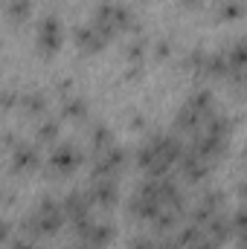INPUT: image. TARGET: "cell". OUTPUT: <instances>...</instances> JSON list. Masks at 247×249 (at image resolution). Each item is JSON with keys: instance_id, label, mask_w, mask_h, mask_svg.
Here are the masks:
<instances>
[{"instance_id": "29", "label": "cell", "mask_w": 247, "mask_h": 249, "mask_svg": "<svg viewBox=\"0 0 247 249\" xmlns=\"http://www.w3.org/2000/svg\"><path fill=\"white\" fill-rule=\"evenodd\" d=\"M35 249H38V247H35Z\"/></svg>"}, {"instance_id": "5", "label": "cell", "mask_w": 247, "mask_h": 249, "mask_svg": "<svg viewBox=\"0 0 247 249\" xmlns=\"http://www.w3.org/2000/svg\"><path fill=\"white\" fill-rule=\"evenodd\" d=\"M87 197H90L93 206H102V209L114 206L117 197H120L117 180H114V177H93V180H90V188H87Z\"/></svg>"}, {"instance_id": "4", "label": "cell", "mask_w": 247, "mask_h": 249, "mask_svg": "<svg viewBox=\"0 0 247 249\" xmlns=\"http://www.w3.org/2000/svg\"><path fill=\"white\" fill-rule=\"evenodd\" d=\"M73 38H76V44H79V50H84V53H99V50H105V44L111 41V35L96 23V20H90V23H82V26H76V32H73Z\"/></svg>"}, {"instance_id": "2", "label": "cell", "mask_w": 247, "mask_h": 249, "mask_svg": "<svg viewBox=\"0 0 247 249\" xmlns=\"http://www.w3.org/2000/svg\"><path fill=\"white\" fill-rule=\"evenodd\" d=\"M96 23L108 32V35H114V32H123L131 26V9L123 6V3H102L99 9H96Z\"/></svg>"}, {"instance_id": "20", "label": "cell", "mask_w": 247, "mask_h": 249, "mask_svg": "<svg viewBox=\"0 0 247 249\" xmlns=\"http://www.w3.org/2000/svg\"><path fill=\"white\" fill-rule=\"evenodd\" d=\"M218 15L221 18H242L245 15V3L242 0H221L218 3Z\"/></svg>"}, {"instance_id": "21", "label": "cell", "mask_w": 247, "mask_h": 249, "mask_svg": "<svg viewBox=\"0 0 247 249\" xmlns=\"http://www.w3.org/2000/svg\"><path fill=\"white\" fill-rule=\"evenodd\" d=\"M59 136V122L56 119H44V122L38 124V139L41 142H53Z\"/></svg>"}, {"instance_id": "10", "label": "cell", "mask_w": 247, "mask_h": 249, "mask_svg": "<svg viewBox=\"0 0 247 249\" xmlns=\"http://www.w3.org/2000/svg\"><path fill=\"white\" fill-rule=\"evenodd\" d=\"M178 162H181V174H184L186 183H198V180H204V177H206V171H209L206 160H204L195 148H186L184 157H181Z\"/></svg>"}, {"instance_id": "7", "label": "cell", "mask_w": 247, "mask_h": 249, "mask_svg": "<svg viewBox=\"0 0 247 249\" xmlns=\"http://www.w3.org/2000/svg\"><path fill=\"white\" fill-rule=\"evenodd\" d=\"M148 145H151L154 154H157L163 162H169V165L178 162V160L184 157V151H186L184 142H181L178 136H172V133H154V136L148 139Z\"/></svg>"}, {"instance_id": "16", "label": "cell", "mask_w": 247, "mask_h": 249, "mask_svg": "<svg viewBox=\"0 0 247 249\" xmlns=\"http://www.w3.org/2000/svg\"><path fill=\"white\" fill-rule=\"evenodd\" d=\"M114 145V136H111V130L105 127L102 122H96L90 127V148L96 151V154H102L105 148H111Z\"/></svg>"}, {"instance_id": "6", "label": "cell", "mask_w": 247, "mask_h": 249, "mask_svg": "<svg viewBox=\"0 0 247 249\" xmlns=\"http://www.w3.org/2000/svg\"><path fill=\"white\" fill-rule=\"evenodd\" d=\"M123 165H125V148H120V145H111V148H105L102 154H96V162H93V177H114Z\"/></svg>"}, {"instance_id": "18", "label": "cell", "mask_w": 247, "mask_h": 249, "mask_svg": "<svg viewBox=\"0 0 247 249\" xmlns=\"http://www.w3.org/2000/svg\"><path fill=\"white\" fill-rule=\"evenodd\" d=\"M29 9H32V0H9V3H6V15H9V20H15V23L26 20V18H29Z\"/></svg>"}, {"instance_id": "17", "label": "cell", "mask_w": 247, "mask_h": 249, "mask_svg": "<svg viewBox=\"0 0 247 249\" xmlns=\"http://www.w3.org/2000/svg\"><path fill=\"white\" fill-rule=\"evenodd\" d=\"M62 113L67 116V119H84V113H87V102H84L82 96H64Z\"/></svg>"}, {"instance_id": "12", "label": "cell", "mask_w": 247, "mask_h": 249, "mask_svg": "<svg viewBox=\"0 0 247 249\" xmlns=\"http://www.w3.org/2000/svg\"><path fill=\"white\" fill-rule=\"evenodd\" d=\"M38 165H41V154H38L35 145L18 142V145L12 148V168H15V171H32V168H38Z\"/></svg>"}, {"instance_id": "25", "label": "cell", "mask_w": 247, "mask_h": 249, "mask_svg": "<svg viewBox=\"0 0 247 249\" xmlns=\"http://www.w3.org/2000/svg\"><path fill=\"white\" fill-rule=\"evenodd\" d=\"M59 90H62V93H67V90H73V81H67V78H64L62 84H59Z\"/></svg>"}, {"instance_id": "27", "label": "cell", "mask_w": 247, "mask_h": 249, "mask_svg": "<svg viewBox=\"0 0 247 249\" xmlns=\"http://www.w3.org/2000/svg\"><path fill=\"white\" fill-rule=\"evenodd\" d=\"M186 6H189V9H192V6H198V3H201V0H184Z\"/></svg>"}, {"instance_id": "13", "label": "cell", "mask_w": 247, "mask_h": 249, "mask_svg": "<svg viewBox=\"0 0 247 249\" xmlns=\"http://www.w3.org/2000/svg\"><path fill=\"white\" fill-rule=\"evenodd\" d=\"M227 64H230V72H247V38H239L227 47Z\"/></svg>"}, {"instance_id": "8", "label": "cell", "mask_w": 247, "mask_h": 249, "mask_svg": "<svg viewBox=\"0 0 247 249\" xmlns=\"http://www.w3.org/2000/svg\"><path fill=\"white\" fill-rule=\"evenodd\" d=\"M76 229H79V238H82V241L96 244V247H105V244L114 238V226H111V223H102V220H93V217L76 223Z\"/></svg>"}, {"instance_id": "15", "label": "cell", "mask_w": 247, "mask_h": 249, "mask_svg": "<svg viewBox=\"0 0 247 249\" xmlns=\"http://www.w3.org/2000/svg\"><path fill=\"white\" fill-rule=\"evenodd\" d=\"M184 105L192 107V110H198L201 116H209V113H212V93H209V90H195Z\"/></svg>"}, {"instance_id": "11", "label": "cell", "mask_w": 247, "mask_h": 249, "mask_svg": "<svg viewBox=\"0 0 247 249\" xmlns=\"http://www.w3.org/2000/svg\"><path fill=\"white\" fill-rule=\"evenodd\" d=\"M64 212H67V217L73 220V223H82V220H87L90 217V197L87 194H82V191H67L62 200Z\"/></svg>"}, {"instance_id": "22", "label": "cell", "mask_w": 247, "mask_h": 249, "mask_svg": "<svg viewBox=\"0 0 247 249\" xmlns=\"http://www.w3.org/2000/svg\"><path fill=\"white\" fill-rule=\"evenodd\" d=\"M143 55H145V38H137V41H131V44H128V61L137 64Z\"/></svg>"}, {"instance_id": "26", "label": "cell", "mask_w": 247, "mask_h": 249, "mask_svg": "<svg viewBox=\"0 0 247 249\" xmlns=\"http://www.w3.org/2000/svg\"><path fill=\"white\" fill-rule=\"evenodd\" d=\"M76 249H102V247H96V244H87V241H82V244H79Z\"/></svg>"}, {"instance_id": "1", "label": "cell", "mask_w": 247, "mask_h": 249, "mask_svg": "<svg viewBox=\"0 0 247 249\" xmlns=\"http://www.w3.org/2000/svg\"><path fill=\"white\" fill-rule=\"evenodd\" d=\"M64 217H67V212H64V206L59 200H53V197H44L38 206H35V212L26 217V223H23V229H26V235H56L59 229H62Z\"/></svg>"}, {"instance_id": "23", "label": "cell", "mask_w": 247, "mask_h": 249, "mask_svg": "<svg viewBox=\"0 0 247 249\" xmlns=\"http://www.w3.org/2000/svg\"><path fill=\"white\" fill-rule=\"evenodd\" d=\"M18 102H21V96H18V93H15V90H12V87H9V90H6V93H3V107H6V110H9V107H15V105H18Z\"/></svg>"}, {"instance_id": "28", "label": "cell", "mask_w": 247, "mask_h": 249, "mask_svg": "<svg viewBox=\"0 0 247 249\" xmlns=\"http://www.w3.org/2000/svg\"><path fill=\"white\" fill-rule=\"evenodd\" d=\"M242 194H245V197H247V183H242Z\"/></svg>"}, {"instance_id": "19", "label": "cell", "mask_w": 247, "mask_h": 249, "mask_svg": "<svg viewBox=\"0 0 247 249\" xmlns=\"http://www.w3.org/2000/svg\"><path fill=\"white\" fill-rule=\"evenodd\" d=\"M230 226H233V235L239 238V244L247 241V209H236L230 214Z\"/></svg>"}, {"instance_id": "9", "label": "cell", "mask_w": 247, "mask_h": 249, "mask_svg": "<svg viewBox=\"0 0 247 249\" xmlns=\"http://www.w3.org/2000/svg\"><path fill=\"white\" fill-rule=\"evenodd\" d=\"M79 162H82V151H79L76 145H59V148H53V154H50V168H53L56 174H70Z\"/></svg>"}, {"instance_id": "14", "label": "cell", "mask_w": 247, "mask_h": 249, "mask_svg": "<svg viewBox=\"0 0 247 249\" xmlns=\"http://www.w3.org/2000/svg\"><path fill=\"white\" fill-rule=\"evenodd\" d=\"M21 107L29 113V116H41L47 110V96L44 93H21Z\"/></svg>"}, {"instance_id": "24", "label": "cell", "mask_w": 247, "mask_h": 249, "mask_svg": "<svg viewBox=\"0 0 247 249\" xmlns=\"http://www.w3.org/2000/svg\"><path fill=\"white\" fill-rule=\"evenodd\" d=\"M157 58H169V53H172V41H157Z\"/></svg>"}, {"instance_id": "3", "label": "cell", "mask_w": 247, "mask_h": 249, "mask_svg": "<svg viewBox=\"0 0 247 249\" xmlns=\"http://www.w3.org/2000/svg\"><path fill=\"white\" fill-rule=\"evenodd\" d=\"M62 41H64L62 20H59L56 15H47V18L38 23V50H41V55H44V58L56 55L59 47H62Z\"/></svg>"}]
</instances>
